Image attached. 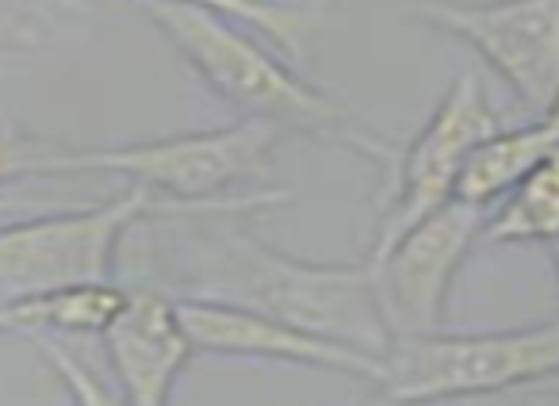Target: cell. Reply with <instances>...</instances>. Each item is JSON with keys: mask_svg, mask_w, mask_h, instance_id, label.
<instances>
[{"mask_svg": "<svg viewBox=\"0 0 559 406\" xmlns=\"http://www.w3.org/2000/svg\"><path fill=\"white\" fill-rule=\"evenodd\" d=\"M127 288L116 284H88V288L55 291L0 303V334H16L27 342L62 334H104L108 322L127 307Z\"/></svg>", "mask_w": 559, "mask_h": 406, "instance_id": "obj_12", "label": "cell"}, {"mask_svg": "<svg viewBox=\"0 0 559 406\" xmlns=\"http://www.w3.org/2000/svg\"><path fill=\"white\" fill-rule=\"evenodd\" d=\"M280 134H284L280 127L261 119H238L215 131L169 134V139L134 142V146L88 150L66 142L50 165V177L108 172L177 203H223L234 200V192L249 195V188L269 177Z\"/></svg>", "mask_w": 559, "mask_h": 406, "instance_id": "obj_4", "label": "cell"}, {"mask_svg": "<svg viewBox=\"0 0 559 406\" xmlns=\"http://www.w3.org/2000/svg\"><path fill=\"white\" fill-rule=\"evenodd\" d=\"M32 345L47 357V365L55 368V375L62 380V387L73 406H127V398L116 395L111 387H104L100 375H96L88 365H81L58 337H39V342H32Z\"/></svg>", "mask_w": 559, "mask_h": 406, "instance_id": "obj_15", "label": "cell"}, {"mask_svg": "<svg viewBox=\"0 0 559 406\" xmlns=\"http://www.w3.org/2000/svg\"><path fill=\"white\" fill-rule=\"evenodd\" d=\"M16 207V200H0V212H12Z\"/></svg>", "mask_w": 559, "mask_h": 406, "instance_id": "obj_19", "label": "cell"}, {"mask_svg": "<svg viewBox=\"0 0 559 406\" xmlns=\"http://www.w3.org/2000/svg\"><path fill=\"white\" fill-rule=\"evenodd\" d=\"M39 20L12 0H0V55H24L39 47Z\"/></svg>", "mask_w": 559, "mask_h": 406, "instance_id": "obj_17", "label": "cell"}, {"mask_svg": "<svg viewBox=\"0 0 559 406\" xmlns=\"http://www.w3.org/2000/svg\"><path fill=\"white\" fill-rule=\"evenodd\" d=\"M162 4H185L211 16L257 32L288 58H299L330 20L326 0H162Z\"/></svg>", "mask_w": 559, "mask_h": 406, "instance_id": "obj_14", "label": "cell"}, {"mask_svg": "<svg viewBox=\"0 0 559 406\" xmlns=\"http://www.w3.org/2000/svg\"><path fill=\"white\" fill-rule=\"evenodd\" d=\"M487 215L490 212H483V207L452 200L441 212L421 219L414 230H406L383 258H365L376 273V291H380L391 337L441 330L449 291L464 261L483 242Z\"/></svg>", "mask_w": 559, "mask_h": 406, "instance_id": "obj_8", "label": "cell"}, {"mask_svg": "<svg viewBox=\"0 0 559 406\" xmlns=\"http://www.w3.org/2000/svg\"><path fill=\"white\" fill-rule=\"evenodd\" d=\"M411 12L475 50L528 111L559 93V0H411Z\"/></svg>", "mask_w": 559, "mask_h": 406, "instance_id": "obj_7", "label": "cell"}, {"mask_svg": "<svg viewBox=\"0 0 559 406\" xmlns=\"http://www.w3.org/2000/svg\"><path fill=\"white\" fill-rule=\"evenodd\" d=\"M288 200L292 192H249L223 203H177L131 184L100 207L9 223L0 227V303L111 284L119 242L146 219H218L264 212Z\"/></svg>", "mask_w": 559, "mask_h": 406, "instance_id": "obj_3", "label": "cell"}, {"mask_svg": "<svg viewBox=\"0 0 559 406\" xmlns=\"http://www.w3.org/2000/svg\"><path fill=\"white\" fill-rule=\"evenodd\" d=\"M177 303L188 337L203 353L322 368V372H342L353 375V380H365L372 387H380L383 380L380 353L334 342V337H322L314 330L292 326V322L269 319V314L246 311V307L234 303H215V299H177Z\"/></svg>", "mask_w": 559, "mask_h": 406, "instance_id": "obj_9", "label": "cell"}, {"mask_svg": "<svg viewBox=\"0 0 559 406\" xmlns=\"http://www.w3.org/2000/svg\"><path fill=\"white\" fill-rule=\"evenodd\" d=\"M104 349L127 406H169L173 387L195 353L173 291L139 288L104 330Z\"/></svg>", "mask_w": 559, "mask_h": 406, "instance_id": "obj_10", "label": "cell"}, {"mask_svg": "<svg viewBox=\"0 0 559 406\" xmlns=\"http://www.w3.org/2000/svg\"><path fill=\"white\" fill-rule=\"evenodd\" d=\"M177 299H215L292 326L314 330L368 353H388L391 330L383 319L376 273L360 265H322L269 250L249 235L192 238L180 253Z\"/></svg>", "mask_w": 559, "mask_h": 406, "instance_id": "obj_1", "label": "cell"}, {"mask_svg": "<svg viewBox=\"0 0 559 406\" xmlns=\"http://www.w3.org/2000/svg\"><path fill=\"white\" fill-rule=\"evenodd\" d=\"M540 123L548 127V131H551V134H556V139H559V93L551 96V104H548V108L540 111Z\"/></svg>", "mask_w": 559, "mask_h": 406, "instance_id": "obj_18", "label": "cell"}, {"mask_svg": "<svg viewBox=\"0 0 559 406\" xmlns=\"http://www.w3.org/2000/svg\"><path fill=\"white\" fill-rule=\"evenodd\" d=\"M556 150H559V139L540 119L525 127H498V131L490 134L487 142H479L475 154L467 157L464 172H460V184H456V200L490 212L495 203L506 200L510 188H518L521 180H525L544 157L556 154Z\"/></svg>", "mask_w": 559, "mask_h": 406, "instance_id": "obj_11", "label": "cell"}, {"mask_svg": "<svg viewBox=\"0 0 559 406\" xmlns=\"http://www.w3.org/2000/svg\"><path fill=\"white\" fill-rule=\"evenodd\" d=\"M146 12L157 32L173 43V50L200 73L203 85L223 96L230 108L246 111V119H261L280 131H299L326 146L353 150L383 169L395 165V146L365 131L345 104H337L319 85L288 70L272 50L249 39L246 27L185 4H162V0H146Z\"/></svg>", "mask_w": 559, "mask_h": 406, "instance_id": "obj_2", "label": "cell"}, {"mask_svg": "<svg viewBox=\"0 0 559 406\" xmlns=\"http://www.w3.org/2000/svg\"><path fill=\"white\" fill-rule=\"evenodd\" d=\"M518 242H559V150L544 157L518 188H510L502 203L490 207L479 246Z\"/></svg>", "mask_w": 559, "mask_h": 406, "instance_id": "obj_13", "label": "cell"}, {"mask_svg": "<svg viewBox=\"0 0 559 406\" xmlns=\"http://www.w3.org/2000/svg\"><path fill=\"white\" fill-rule=\"evenodd\" d=\"M559 380V319L495 334H399L380 391L395 406H433Z\"/></svg>", "mask_w": 559, "mask_h": 406, "instance_id": "obj_5", "label": "cell"}, {"mask_svg": "<svg viewBox=\"0 0 559 406\" xmlns=\"http://www.w3.org/2000/svg\"><path fill=\"white\" fill-rule=\"evenodd\" d=\"M62 146L66 142L39 139V134L20 131L12 123H0V184L20 177H50V165Z\"/></svg>", "mask_w": 559, "mask_h": 406, "instance_id": "obj_16", "label": "cell"}, {"mask_svg": "<svg viewBox=\"0 0 559 406\" xmlns=\"http://www.w3.org/2000/svg\"><path fill=\"white\" fill-rule=\"evenodd\" d=\"M551 261H556V276H559V242L551 246Z\"/></svg>", "mask_w": 559, "mask_h": 406, "instance_id": "obj_20", "label": "cell"}, {"mask_svg": "<svg viewBox=\"0 0 559 406\" xmlns=\"http://www.w3.org/2000/svg\"><path fill=\"white\" fill-rule=\"evenodd\" d=\"M498 116L490 108L475 73H460L437 108L429 111L426 127L411 139V146L399 150L391 165V188L380 203V223L368 242V261L383 258L406 230H414L421 219L441 212L444 203L456 200L460 172L479 142H487L498 131Z\"/></svg>", "mask_w": 559, "mask_h": 406, "instance_id": "obj_6", "label": "cell"}]
</instances>
